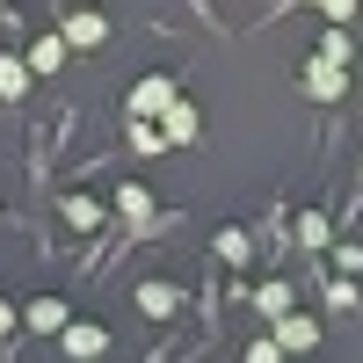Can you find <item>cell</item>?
<instances>
[{
  "instance_id": "6",
  "label": "cell",
  "mask_w": 363,
  "mask_h": 363,
  "mask_svg": "<svg viewBox=\"0 0 363 363\" xmlns=\"http://www.w3.org/2000/svg\"><path fill=\"white\" fill-rule=\"evenodd\" d=\"M277 342H284V349H298V356H306V349H320V327H313L306 313H277Z\"/></svg>"
},
{
  "instance_id": "4",
  "label": "cell",
  "mask_w": 363,
  "mask_h": 363,
  "mask_svg": "<svg viewBox=\"0 0 363 363\" xmlns=\"http://www.w3.org/2000/svg\"><path fill=\"white\" fill-rule=\"evenodd\" d=\"M66 320H73L66 298H29V306H22V327H29V335H58Z\"/></svg>"
},
{
  "instance_id": "10",
  "label": "cell",
  "mask_w": 363,
  "mask_h": 363,
  "mask_svg": "<svg viewBox=\"0 0 363 363\" xmlns=\"http://www.w3.org/2000/svg\"><path fill=\"white\" fill-rule=\"evenodd\" d=\"M66 29H58V37H44V44H29V73H58V66H66Z\"/></svg>"
},
{
  "instance_id": "11",
  "label": "cell",
  "mask_w": 363,
  "mask_h": 363,
  "mask_svg": "<svg viewBox=\"0 0 363 363\" xmlns=\"http://www.w3.org/2000/svg\"><path fill=\"white\" fill-rule=\"evenodd\" d=\"M116 218L145 225V218H153V189H138V182H131V189H116Z\"/></svg>"
},
{
  "instance_id": "18",
  "label": "cell",
  "mask_w": 363,
  "mask_h": 363,
  "mask_svg": "<svg viewBox=\"0 0 363 363\" xmlns=\"http://www.w3.org/2000/svg\"><path fill=\"white\" fill-rule=\"evenodd\" d=\"M320 15H327V22H349V15H356V0H320Z\"/></svg>"
},
{
  "instance_id": "16",
  "label": "cell",
  "mask_w": 363,
  "mask_h": 363,
  "mask_svg": "<svg viewBox=\"0 0 363 363\" xmlns=\"http://www.w3.org/2000/svg\"><path fill=\"white\" fill-rule=\"evenodd\" d=\"M320 51H327V58H342V66H349V51H356V37H349V29L335 22V29H327V37H320Z\"/></svg>"
},
{
  "instance_id": "2",
  "label": "cell",
  "mask_w": 363,
  "mask_h": 363,
  "mask_svg": "<svg viewBox=\"0 0 363 363\" xmlns=\"http://www.w3.org/2000/svg\"><path fill=\"white\" fill-rule=\"evenodd\" d=\"M58 349H66L73 363H95V356L109 349V327H95V320H66V327H58Z\"/></svg>"
},
{
  "instance_id": "12",
  "label": "cell",
  "mask_w": 363,
  "mask_h": 363,
  "mask_svg": "<svg viewBox=\"0 0 363 363\" xmlns=\"http://www.w3.org/2000/svg\"><path fill=\"white\" fill-rule=\"evenodd\" d=\"M29 95V58H0V102H22Z\"/></svg>"
},
{
  "instance_id": "19",
  "label": "cell",
  "mask_w": 363,
  "mask_h": 363,
  "mask_svg": "<svg viewBox=\"0 0 363 363\" xmlns=\"http://www.w3.org/2000/svg\"><path fill=\"white\" fill-rule=\"evenodd\" d=\"M0 335H15V306H8V298H0Z\"/></svg>"
},
{
  "instance_id": "15",
  "label": "cell",
  "mask_w": 363,
  "mask_h": 363,
  "mask_svg": "<svg viewBox=\"0 0 363 363\" xmlns=\"http://www.w3.org/2000/svg\"><path fill=\"white\" fill-rule=\"evenodd\" d=\"M255 313H269V320L291 313V284H262V291H255Z\"/></svg>"
},
{
  "instance_id": "13",
  "label": "cell",
  "mask_w": 363,
  "mask_h": 363,
  "mask_svg": "<svg viewBox=\"0 0 363 363\" xmlns=\"http://www.w3.org/2000/svg\"><path fill=\"white\" fill-rule=\"evenodd\" d=\"M211 247H218L225 269H247V233H240V225H218V240H211Z\"/></svg>"
},
{
  "instance_id": "1",
  "label": "cell",
  "mask_w": 363,
  "mask_h": 363,
  "mask_svg": "<svg viewBox=\"0 0 363 363\" xmlns=\"http://www.w3.org/2000/svg\"><path fill=\"white\" fill-rule=\"evenodd\" d=\"M182 102V87H174V73H145L138 87H131V102H124V116H167Z\"/></svg>"
},
{
  "instance_id": "14",
  "label": "cell",
  "mask_w": 363,
  "mask_h": 363,
  "mask_svg": "<svg viewBox=\"0 0 363 363\" xmlns=\"http://www.w3.org/2000/svg\"><path fill=\"white\" fill-rule=\"evenodd\" d=\"M66 225H73V233H95V225H102V203H95V196H66Z\"/></svg>"
},
{
  "instance_id": "9",
  "label": "cell",
  "mask_w": 363,
  "mask_h": 363,
  "mask_svg": "<svg viewBox=\"0 0 363 363\" xmlns=\"http://www.w3.org/2000/svg\"><path fill=\"white\" fill-rule=\"evenodd\" d=\"M131 306H138L145 320H167V313L182 306V291H174V284H138V298H131Z\"/></svg>"
},
{
  "instance_id": "5",
  "label": "cell",
  "mask_w": 363,
  "mask_h": 363,
  "mask_svg": "<svg viewBox=\"0 0 363 363\" xmlns=\"http://www.w3.org/2000/svg\"><path fill=\"white\" fill-rule=\"evenodd\" d=\"M102 37H109V15H95V8H80V15L66 22V44H73V51H95Z\"/></svg>"
},
{
  "instance_id": "7",
  "label": "cell",
  "mask_w": 363,
  "mask_h": 363,
  "mask_svg": "<svg viewBox=\"0 0 363 363\" xmlns=\"http://www.w3.org/2000/svg\"><path fill=\"white\" fill-rule=\"evenodd\" d=\"M327 233H335V225H327V211H298V218H291V240H298L306 255H320V247H327Z\"/></svg>"
},
{
  "instance_id": "8",
  "label": "cell",
  "mask_w": 363,
  "mask_h": 363,
  "mask_svg": "<svg viewBox=\"0 0 363 363\" xmlns=\"http://www.w3.org/2000/svg\"><path fill=\"white\" fill-rule=\"evenodd\" d=\"M160 131H167V145H189V138L203 131V116H196V102H174V109L160 116Z\"/></svg>"
},
{
  "instance_id": "3",
  "label": "cell",
  "mask_w": 363,
  "mask_h": 363,
  "mask_svg": "<svg viewBox=\"0 0 363 363\" xmlns=\"http://www.w3.org/2000/svg\"><path fill=\"white\" fill-rule=\"evenodd\" d=\"M342 87H349V66L320 51L313 66H306V95H313V102H342Z\"/></svg>"
},
{
  "instance_id": "17",
  "label": "cell",
  "mask_w": 363,
  "mask_h": 363,
  "mask_svg": "<svg viewBox=\"0 0 363 363\" xmlns=\"http://www.w3.org/2000/svg\"><path fill=\"white\" fill-rule=\"evenodd\" d=\"M247 363H284V342H247Z\"/></svg>"
}]
</instances>
